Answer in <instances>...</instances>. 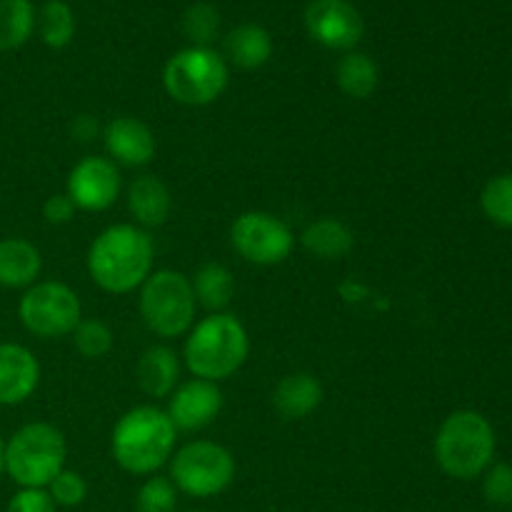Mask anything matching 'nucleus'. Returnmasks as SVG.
<instances>
[{
  "mask_svg": "<svg viewBox=\"0 0 512 512\" xmlns=\"http://www.w3.org/2000/svg\"><path fill=\"white\" fill-rule=\"evenodd\" d=\"M138 305L145 328L165 340L188 335L198 313L190 278L170 268L150 273V278L140 285Z\"/></svg>",
  "mask_w": 512,
  "mask_h": 512,
  "instance_id": "obj_6",
  "label": "nucleus"
},
{
  "mask_svg": "<svg viewBox=\"0 0 512 512\" xmlns=\"http://www.w3.org/2000/svg\"><path fill=\"white\" fill-rule=\"evenodd\" d=\"M40 385V363L25 345L0 343V408L25 403Z\"/></svg>",
  "mask_w": 512,
  "mask_h": 512,
  "instance_id": "obj_15",
  "label": "nucleus"
},
{
  "mask_svg": "<svg viewBox=\"0 0 512 512\" xmlns=\"http://www.w3.org/2000/svg\"><path fill=\"white\" fill-rule=\"evenodd\" d=\"M198 305L210 313H225L235 295V275L223 263H205L190 278Z\"/></svg>",
  "mask_w": 512,
  "mask_h": 512,
  "instance_id": "obj_23",
  "label": "nucleus"
},
{
  "mask_svg": "<svg viewBox=\"0 0 512 512\" xmlns=\"http://www.w3.org/2000/svg\"><path fill=\"white\" fill-rule=\"evenodd\" d=\"M75 210L78 208H75L68 195L55 193L43 203V218L50 225H65L75 218Z\"/></svg>",
  "mask_w": 512,
  "mask_h": 512,
  "instance_id": "obj_33",
  "label": "nucleus"
},
{
  "mask_svg": "<svg viewBox=\"0 0 512 512\" xmlns=\"http://www.w3.org/2000/svg\"><path fill=\"white\" fill-rule=\"evenodd\" d=\"M53 498V503L58 508H78V505L85 503L88 498V483H85L83 475L78 470H68L63 468L58 475L53 478V483L45 488Z\"/></svg>",
  "mask_w": 512,
  "mask_h": 512,
  "instance_id": "obj_30",
  "label": "nucleus"
},
{
  "mask_svg": "<svg viewBox=\"0 0 512 512\" xmlns=\"http://www.w3.org/2000/svg\"><path fill=\"white\" fill-rule=\"evenodd\" d=\"M103 143L108 150V158L115 165H125V168H145L158 150L150 125H145L138 118H130V115H120L105 125Z\"/></svg>",
  "mask_w": 512,
  "mask_h": 512,
  "instance_id": "obj_14",
  "label": "nucleus"
},
{
  "mask_svg": "<svg viewBox=\"0 0 512 512\" xmlns=\"http://www.w3.org/2000/svg\"><path fill=\"white\" fill-rule=\"evenodd\" d=\"M128 210L140 228H160L168 223L173 198L168 185L155 175H140L128 188Z\"/></svg>",
  "mask_w": 512,
  "mask_h": 512,
  "instance_id": "obj_19",
  "label": "nucleus"
},
{
  "mask_svg": "<svg viewBox=\"0 0 512 512\" xmlns=\"http://www.w3.org/2000/svg\"><path fill=\"white\" fill-rule=\"evenodd\" d=\"M98 133H100L98 120H95L93 115H88V113L75 115L73 123H70V135H73L78 143H90V140H95V135H98Z\"/></svg>",
  "mask_w": 512,
  "mask_h": 512,
  "instance_id": "obj_34",
  "label": "nucleus"
},
{
  "mask_svg": "<svg viewBox=\"0 0 512 512\" xmlns=\"http://www.w3.org/2000/svg\"><path fill=\"white\" fill-rule=\"evenodd\" d=\"M483 475L485 500L495 508H512V465L495 463Z\"/></svg>",
  "mask_w": 512,
  "mask_h": 512,
  "instance_id": "obj_31",
  "label": "nucleus"
},
{
  "mask_svg": "<svg viewBox=\"0 0 512 512\" xmlns=\"http://www.w3.org/2000/svg\"><path fill=\"white\" fill-rule=\"evenodd\" d=\"M43 273V255L30 240H0V288L28 290Z\"/></svg>",
  "mask_w": 512,
  "mask_h": 512,
  "instance_id": "obj_18",
  "label": "nucleus"
},
{
  "mask_svg": "<svg viewBox=\"0 0 512 512\" xmlns=\"http://www.w3.org/2000/svg\"><path fill=\"white\" fill-rule=\"evenodd\" d=\"M225 60L243 70H258L273 58V38L258 23H243L225 35Z\"/></svg>",
  "mask_w": 512,
  "mask_h": 512,
  "instance_id": "obj_20",
  "label": "nucleus"
},
{
  "mask_svg": "<svg viewBox=\"0 0 512 512\" xmlns=\"http://www.w3.org/2000/svg\"><path fill=\"white\" fill-rule=\"evenodd\" d=\"M235 470V458L225 445L193 440L170 458V483L188 498L208 500L233 485Z\"/></svg>",
  "mask_w": 512,
  "mask_h": 512,
  "instance_id": "obj_8",
  "label": "nucleus"
},
{
  "mask_svg": "<svg viewBox=\"0 0 512 512\" xmlns=\"http://www.w3.org/2000/svg\"><path fill=\"white\" fill-rule=\"evenodd\" d=\"M58 505L53 503L45 488H20L13 498L8 500L5 512H55Z\"/></svg>",
  "mask_w": 512,
  "mask_h": 512,
  "instance_id": "obj_32",
  "label": "nucleus"
},
{
  "mask_svg": "<svg viewBox=\"0 0 512 512\" xmlns=\"http://www.w3.org/2000/svg\"><path fill=\"white\" fill-rule=\"evenodd\" d=\"M305 30L323 48L350 53L363 40L365 20L350 0H313L305 8Z\"/></svg>",
  "mask_w": 512,
  "mask_h": 512,
  "instance_id": "obj_12",
  "label": "nucleus"
},
{
  "mask_svg": "<svg viewBox=\"0 0 512 512\" xmlns=\"http://www.w3.org/2000/svg\"><path fill=\"white\" fill-rule=\"evenodd\" d=\"M178 430L168 413L155 405L130 408L110 433V455L130 475H155L170 463Z\"/></svg>",
  "mask_w": 512,
  "mask_h": 512,
  "instance_id": "obj_2",
  "label": "nucleus"
},
{
  "mask_svg": "<svg viewBox=\"0 0 512 512\" xmlns=\"http://www.w3.org/2000/svg\"><path fill=\"white\" fill-rule=\"evenodd\" d=\"M135 380L148 398H170L180 385V358L168 345H150L135 363Z\"/></svg>",
  "mask_w": 512,
  "mask_h": 512,
  "instance_id": "obj_17",
  "label": "nucleus"
},
{
  "mask_svg": "<svg viewBox=\"0 0 512 512\" xmlns=\"http://www.w3.org/2000/svg\"><path fill=\"white\" fill-rule=\"evenodd\" d=\"M183 35L190 40L193 48H210L220 35V13L210 3L190 5L180 20Z\"/></svg>",
  "mask_w": 512,
  "mask_h": 512,
  "instance_id": "obj_26",
  "label": "nucleus"
},
{
  "mask_svg": "<svg viewBox=\"0 0 512 512\" xmlns=\"http://www.w3.org/2000/svg\"><path fill=\"white\" fill-rule=\"evenodd\" d=\"M230 243L235 253L253 265H280L290 258L295 245L288 223L265 210L240 213L230 225Z\"/></svg>",
  "mask_w": 512,
  "mask_h": 512,
  "instance_id": "obj_10",
  "label": "nucleus"
},
{
  "mask_svg": "<svg viewBox=\"0 0 512 512\" xmlns=\"http://www.w3.org/2000/svg\"><path fill=\"white\" fill-rule=\"evenodd\" d=\"M35 30V8L30 0H0V50H18Z\"/></svg>",
  "mask_w": 512,
  "mask_h": 512,
  "instance_id": "obj_25",
  "label": "nucleus"
},
{
  "mask_svg": "<svg viewBox=\"0 0 512 512\" xmlns=\"http://www.w3.org/2000/svg\"><path fill=\"white\" fill-rule=\"evenodd\" d=\"M300 243L310 255L320 260H338L353 250L355 235L343 220L318 218L300 233Z\"/></svg>",
  "mask_w": 512,
  "mask_h": 512,
  "instance_id": "obj_21",
  "label": "nucleus"
},
{
  "mask_svg": "<svg viewBox=\"0 0 512 512\" xmlns=\"http://www.w3.org/2000/svg\"><path fill=\"white\" fill-rule=\"evenodd\" d=\"M250 355L245 325L230 313H210L185 338L183 360L193 378L220 383L238 373Z\"/></svg>",
  "mask_w": 512,
  "mask_h": 512,
  "instance_id": "obj_3",
  "label": "nucleus"
},
{
  "mask_svg": "<svg viewBox=\"0 0 512 512\" xmlns=\"http://www.w3.org/2000/svg\"><path fill=\"white\" fill-rule=\"evenodd\" d=\"M70 335H73L75 350L88 360L105 358L115 345V335L110 325L98 318H83Z\"/></svg>",
  "mask_w": 512,
  "mask_h": 512,
  "instance_id": "obj_27",
  "label": "nucleus"
},
{
  "mask_svg": "<svg viewBox=\"0 0 512 512\" xmlns=\"http://www.w3.org/2000/svg\"><path fill=\"white\" fill-rule=\"evenodd\" d=\"M325 398L323 383L313 373H288L273 390V405L283 420H305Z\"/></svg>",
  "mask_w": 512,
  "mask_h": 512,
  "instance_id": "obj_16",
  "label": "nucleus"
},
{
  "mask_svg": "<svg viewBox=\"0 0 512 512\" xmlns=\"http://www.w3.org/2000/svg\"><path fill=\"white\" fill-rule=\"evenodd\" d=\"M135 512H175L178 508V490L170 483V478H153L145 480L135 493Z\"/></svg>",
  "mask_w": 512,
  "mask_h": 512,
  "instance_id": "obj_29",
  "label": "nucleus"
},
{
  "mask_svg": "<svg viewBox=\"0 0 512 512\" xmlns=\"http://www.w3.org/2000/svg\"><path fill=\"white\" fill-rule=\"evenodd\" d=\"M18 318L30 335L43 340L63 338L83 320L78 293L60 280H38L18 300Z\"/></svg>",
  "mask_w": 512,
  "mask_h": 512,
  "instance_id": "obj_9",
  "label": "nucleus"
},
{
  "mask_svg": "<svg viewBox=\"0 0 512 512\" xmlns=\"http://www.w3.org/2000/svg\"><path fill=\"white\" fill-rule=\"evenodd\" d=\"M483 213L500 228H512V173L495 175L480 195Z\"/></svg>",
  "mask_w": 512,
  "mask_h": 512,
  "instance_id": "obj_28",
  "label": "nucleus"
},
{
  "mask_svg": "<svg viewBox=\"0 0 512 512\" xmlns=\"http://www.w3.org/2000/svg\"><path fill=\"white\" fill-rule=\"evenodd\" d=\"M190 512H200V510H190Z\"/></svg>",
  "mask_w": 512,
  "mask_h": 512,
  "instance_id": "obj_36",
  "label": "nucleus"
},
{
  "mask_svg": "<svg viewBox=\"0 0 512 512\" xmlns=\"http://www.w3.org/2000/svg\"><path fill=\"white\" fill-rule=\"evenodd\" d=\"M495 430L478 410H455L435 435V460L455 480H475L493 465Z\"/></svg>",
  "mask_w": 512,
  "mask_h": 512,
  "instance_id": "obj_4",
  "label": "nucleus"
},
{
  "mask_svg": "<svg viewBox=\"0 0 512 512\" xmlns=\"http://www.w3.org/2000/svg\"><path fill=\"white\" fill-rule=\"evenodd\" d=\"M65 458L63 433L50 423H25L5 440V475L18 488H48Z\"/></svg>",
  "mask_w": 512,
  "mask_h": 512,
  "instance_id": "obj_5",
  "label": "nucleus"
},
{
  "mask_svg": "<svg viewBox=\"0 0 512 512\" xmlns=\"http://www.w3.org/2000/svg\"><path fill=\"white\" fill-rule=\"evenodd\" d=\"M223 410V390L218 383L193 378L188 383H180L168 398V418L173 420L175 430L195 433V430L208 428Z\"/></svg>",
  "mask_w": 512,
  "mask_h": 512,
  "instance_id": "obj_13",
  "label": "nucleus"
},
{
  "mask_svg": "<svg viewBox=\"0 0 512 512\" xmlns=\"http://www.w3.org/2000/svg\"><path fill=\"white\" fill-rule=\"evenodd\" d=\"M123 190L120 168L105 155H88L68 175L65 195L85 213H103L113 208Z\"/></svg>",
  "mask_w": 512,
  "mask_h": 512,
  "instance_id": "obj_11",
  "label": "nucleus"
},
{
  "mask_svg": "<svg viewBox=\"0 0 512 512\" xmlns=\"http://www.w3.org/2000/svg\"><path fill=\"white\" fill-rule=\"evenodd\" d=\"M155 243L145 228L135 223H118L105 228L90 243L88 265L90 280L100 290L125 295L138 290L153 273Z\"/></svg>",
  "mask_w": 512,
  "mask_h": 512,
  "instance_id": "obj_1",
  "label": "nucleus"
},
{
  "mask_svg": "<svg viewBox=\"0 0 512 512\" xmlns=\"http://www.w3.org/2000/svg\"><path fill=\"white\" fill-rule=\"evenodd\" d=\"M5 473V438L0 435V475Z\"/></svg>",
  "mask_w": 512,
  "mask_h": 512,
  "instance_id": "obj_35",
  "label": "nucleus"
},
{
  "mask_svg": "<svg viewBox=\"0 0 512 512\" xmlns=\"http://www.w3.org/2000/svg\"><path fill=\"white\" fill-rule=\"evenodd\" d=\"M230 80L228 60L213 48H183L165 63L163 88L175 103L203 108L225 93Z\"/></svg>",
  "mask_w": 512,
  "mask_h": 512,
  "instance_id": "obj_7",
  "label": "nucleus"
},
{
  "mask_svg": "<svg viewBox=\"0 0 512 512\" xmlns=\"http://www.w3.org/2000/svg\"><path fill=\"white\" fill-rule=\"evenodd\" d=\"M335 83L348 98L365 100L378 90L380 85V68L368 53L350 50L335 65Z\"/></svg>",
  "mask_w": 512,
  "mask_h": 512,
  "instance_id": "obj_22",
  "label": "nucleus"
},
{
  "mask_svg": "<svg viewBox=\"0 0 512 512\" xmlns=\"http://www.w3.org/2000/svg\"><path fill=\"white\" fill-rule=\"evenodd\" d=\"M510 98H512V90H510Z\"/></svg>",
  "mask_w": 512,
  "mask_h": 512,
  "instance_id": "obj_37",
  "label": "nucleus"
},
{
  "mask_svg": "<svg viewBox=\"0 0 512 512\" xmlns=\"http://www.w3.org/2000/svg\"><path fill=\"white\" fill-rule=\"evenodd\" d=\"M35 28L48 48L63 50L75 38V15L65 0H45L35 13Z\"/></svg>",
  "mask_w": 512,
  "mask_h": 512,
  "instance_id": "obj_24",
  "label": "nucleus"
}]
</instances>
